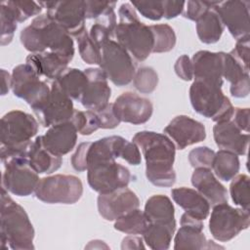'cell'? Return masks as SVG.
Listing matches in <instances>:
<instances>
[{
  "label": "cell",
  "mask_w": 250,
  "mask_h": 250,
  "mask_svg": "<svg viewBox=\"0 0 250 250\" xmlns=\"http://www.w3.org/2000/svg\"><path fill=\"white\" fill-rule=\"evenodd\" d=\"M186 2L184 1H163V9H164V15L163 18L167 20L174 19L181 15L185 9Z\"/></svg>",
  "instance_id": "obj_52"
},
{
  "label": "cell",
  "mask_w": 250,
  "mask_h": 250,
  "mask_svg": "<svg viewBox=\"0 0 250 250\" xmlns=\"http://www.w3.org/2000/svg\"><path fill=\"white\" fill-rule=\"evenodd\" d=\"M10 11L17 22H22L42 11L40 2L34 1H4L2 2Z\"/></svg>",
  "instance_id": "obj_37"
},
{
  "label": "cell",
  "mask_w": 250,
  "mask_h": 250,
  "mask_svg": "<svg viewBox=\"0 0 250 250\" xmlns=\"http://www.w3.org/2000/svg\"><path fill=\"white\" fill-rule=\"evenodd\" d=\"M249 1L229 0L217 1L213 8L236 40L249 36Z\"/></svg>",
  "instance_id": "obj_15"
},
{
  "label": "cell",
  "mask_w": 250,
  "mask_h": 250,
  "mask_svg": "<svg viewBox=\"0 0 250 250\" xmlns=\"http://www.w3.org/2000/svg\"><path fill=\"white\" fill-rule=\"evenodd\" d=\"M189 100L197 113L216 123L229 121L232 117L234 107L223 93L222 87L194 80L189 88Z\"/></svg>",
  "instance_id": "obj_5"
},
{
  "label": "cell",
  "mask_w": 250,
  "mask_h": 250,
  "mask_svg": "<svg viewBox=\"0 0 250 250\" xmlns=\"http://www.w3.org/2000/svg\"><path fill=\"white\" fill-rule=\"evenodd\" d=\"M38 122L29 113L21 110H11L1 118V146L29 147L31 139L38 132Z\"/></svg>",
  "instance_id": "obj_7"
},
{
  "label": "cell",
  "mask_w": 250,
  "mask_h": 250,
  "mask_svg": "<svg viewBox=\"0 0 250 250\" xmlns=\"http://www.w3.org/2000/svg\"><path fill=\"white\" fill-rule=\"evenodd\" d=\"M153 34L152 53H167L176 45V34L174 29L166 23L149 25Z\"/></svg>",
  "instance_id": "obj_34"
},
{
  "label": "cell",
  "mask_w": 250,
  "mask_h": 250,
  "mask_svg": "<svg viewBox=\"0 0 250 250\" xmlns=\"http://www.w3.org/2000/svg\"><path fill=\"white\" fill-rule=\"evenodd\" d=\"M147 224L144 211L137 208L116 219L114 229L127 234H143Z\"/></svg>",
  "instance_id": "obj_33"
},
{
  "label": "cell",
  "mask_w": 250,
  "mask_h": 250,
  "mask_svg": "<svg viewBox=\"0 0 250 250\" xmlns=\"http://www.w3.org/2000/svg\"><path fill=\"white\" fill-rule=\"evenodd\" d=\"M115 5V2L85 1V18L97 20L107 12L114 10Z\"/></svg>",
  "instance_id": "obj_45"
},
{
  "label": "cell",
  "mask_w": 250,
  "mask_h": 250,
  "mask_svg": "<svg viewBox=\"0 0 250 250\" xmlns=\"http://www.w3.org/2000/svg\"><path fill=\"white\" fill-rule=\"evenodd\" d=\"M27 158L30 166L38 174H51L57 171L62 164V156L52 153L43 146L41 136L36 137L32 142Z\"/></svg>",
  "instance_id": "obj_27"
},
{
  "label": "cell",
  "mask_w": 250,
  "mask_h": 250,
  "mask_svg": "<svg viewBox=\"0 0 250 250\" xmlns=\"http://www.w3.org/2000/svg\"><path fill=\"white\" fill-rule=\"evenodd\" d=\"M242 132H249V108L235 107L230 119Z\"/></svg>",
  "instance_id": "obj_51"
},
{
  "label": "cell",
  "mask_w": 250,
  "mask_h": 250,
  "mask_svg": "<svg viewBox=\"0 0 250 250\" xmlns=\"http://www.w3.org/2000/svg\"><path fill=\"white\" fill-rule=\"evenodd\" d=\"M89 142L81 143L71 156V165L74 170L83 172L87 170V149Z\"/></svg>",
  "instance_id": "obj_50"
},
{
  "label": "cell",
  "mask_w": 250,
  "mask_h": 250,
  "mask_svg": "<svg viewBox=\"0 0 250 250\" xmlns=\"http://www.w3.org/2000/svg\"><path fill=\"white\" fill-rule=\"evenodd\" d=\"M84 71L88 77V83L80 103L87 109L100 110L109 104L111 89L107 83L108 79L100 67H89Z\"/></svg>",
  "instance_id": "obj_19"
},
{
  "label": "cell",
  "mask_w": 250,
  "mask_h": 250,
  "mask_svg": "<svg viewBox=\"0 0 250 250\" xmlns=\"http://www.w3.org/2000/svg\"><path fill=\"white\" fill-rule=\"evenodd\" d=\"M78 131L72 121L59 123L49 127L41 136L43 146L52 153L62 156L70 152L77 141Z\"/></svg>",
  "instance_id": "obj_22"
},
{
  "label": "cell",
  "mask_w": 250,
  "mask_h": 250,
  "mask_svg": "<svg viewBox=\"0 0 250 250\" xmlns=\"http://www.w3.org/2000/svg\"><path fill=\"white\" fill-rule=\"evenodd\" d=\"M163 132L174 141L179 149L200 143L206 138L204 125L188 115H178L173 118Z\"/></svg>",
  "instance_id": "obj_18"
},
{
  "label": "cell",
  "mask_w": 250,
  "mask_h": 250,
  "mask_svg": "<svg viewBox=\"0 0 250 250\" xmlns=\"http://www.w3.org/2000/svg\"><path fill=\"white\" fill-rule=\"evenodd\" d=\"M191 62L194 80L223 86V52L198 51L193 55Z\"/></svg>",
  "instance_id": "obj_21"
},
{
  "label": "cell",
  "mask_w": 250,
  "mask_h": 250,
  "mask_svg": "<svg viewBox=\"0 0 250 250\" xmlns=\"http://www.w3.org/2000/svg\"><path fill=\"white\" fill-rule=\"evenodd\" d=\"M203 223L187 213L181 217V228L174 238L175 249H212L222 248L207 240L203 233Z\"/></svg>",
  "instance_id": "obj_20"
},
{
  "label": "cell",
  "mask_w": 250,
  "mask_h": 250,
  "mask_svg": "<svg viewBox=\"0 0 250 250\" xmlns=\"http://www.w3.org/2000/svg\"><path fill=\"white\" fill-rule=\"evenodd\" d=\"M2 75V86H1V95H6L10 89H12V74H10L5 69H1Z\"/></svg>",
  "instance_id": "obj_55"
},
{
  "label": "cell",
  "mask_w": 250,
  "mask_h": 250,
  "mask_svg": "<svg viewBox=\"0 0 250 250\" xmlns=\"http://www.w3.org/2000/svg\"><path fill=\"white\" fill-rule=\"evenodd\" d=\"M240 168V162L238 155L224 149H220L215 152L212 168L217 178L222 181L229 182L234 178Z\"/></svg>",
  "instance_id": "obj_32"
},
{
  "label": "cell",
  "mask_w": 250,
  "mask_h": 250,
  "mask_svg": "<svg viewBox=\"0 0 250 250\" xmlns=\"http://www.w3.org/2000/svg\"><path fill=\"white\" fill-rule=\"evenodd\" d=\"M22 46L33 53L54 52L71 61L74 43L71 35L47 14L37 16L20 35Z\"/></svg>",
  "instance_id": "obj_2"
},
{
  "label": "cell",
  "mask_w": 250,
  "mask_h": 250,
  "mask_svg": "<svg viewBox=\"0 0 250 250\" xmlns=\"http://www.w3.org/2000/svg\"><path fill=\"white\" fill-rule=\"evenodd\" d=\"M25 62L28 63L40 77H45L53 82L67 68L70 61L57 53L47 51L28 55Z\"/></svg>",
  "instance_id": "obj_25"
},
{
  "label": "cell",
  "mask_w": 250,
  "mask_h": 250,
  "mask_svg": "<svg viewBox=\"0 0 250 250\" xmlns=\"http://www.w3.org/2000/svg\"><path fill=\"white\" fill-rule=\"evenodd\" d=\"M132 6L142 16L151 21H159L163 18V1H132Z\"/></svg>",
  "instance_id": "obj_42"
},
{
  "label": "cell",
  "mask_w": 250,
  "mask_h": 250,
  "mask_svg": "<svg viewBox=\"0 0 250 250\" xmlns=\"http://www.w3.org/2000/svg\"><path fill=\"white\" fill-rule=\"evenodd\" d=\"M97 203L100 215L106 221H115L140 206L137 194L127 187L107 193H100Z\"/></svg>",
  "instance_id": "obj_17"
},
{
  "label": "cell",
  "mask_w": 250,
  "mask_h": 250,
  "mask_svg": "<svg viewBox=\"0 0 250 250\" xmlns=\"http://www.w3.org/2000/svg\"><path fill=\"white\" fill-rule=\"evenodd\" d=\"M55 82L71 100L80 102L88 83V77L84 70L67 67Z\"/></svg>",
  "instance_id": "obj_30"
},
{
  "label": "cell",
  "mask_w": 250,
  "mask_h": 250,
  "mask_svg": "<svg viewBox=\"0 0 250 250\" xmlns=\"http://www.w3.org/2000/svg\"><path fill=\"white\" fill-rule=\"evenodd\" d=\"M215 151L207 146H198L188 153V161L195 168H212Z\"/></svg>",
  "instance_id": "obj_43"
},
{
  "label": "cell",
  "mask_w": 250,
  "mask_h": 250,
  "mask_svg": "<svg viewBox=\"0 0 250 250\" xmlns=\"http://www.w3.org/2000/svg\"><path fill=\"white\" fill-rule=\"evenodd\" d=\"M144 239L140 236H136L134 234L126 236L123 240H122V244H121V248L122 249H144L145 245H144Z\"/></svg>",
  "instance_id": "obj_54"
},
{
  "label": "cell",
  "mask_w": 250,
  "mask_h": 250,
  "mask_svg": "<svg viewBox=\"0 0 250 250\" xmlns=\"http://www.w3.org/2000/svg\"><path fill=\"white\" fill-rule=\"evenodd\" d=\"M0 18H1V45L5 46L12 42L15 31L18 27V22L7 9V7L1 3L0 8Z\"/></svg>",
  "instance_id": "obj_41"
},
{
  "label": "cell",
  "mask_w": 250,
  "mask_h": 250,
  "mask_svg": "<svg viewBox=\"0 0 250 250\" xmlns=\"http://www.w3.org/2000/svg\"><path fill=\"white\" fill-rule=\"evenodd\" d=\"M133 142L142 149L146 160V176L156 187H172L176 182L173 168L176 146L165 134L141 131L133 137Z\"/></svg>",
  "instance_id": "obj_1"
},
{
  "label": "cell",
  "mask_w": 250,
  "mask_h": 250,
  "mask_svg": "<svg viewBox=\"0 0 250 250\" xmlns=\"http://www.w3.org/2000/svg\"><path fill=\"white\" fill-rule=\"evenodd\" d=\"M174 69L176 74L185 81H189L193 78L192 62L187 55H183L177 59Z\"/></svg>",
  "instance_id": "obj_47"
},
{
  "label": "cell",
  "mask_w": 250,
  "mask_h": 250,
  "mask_svg": "<svg viewBox=\"0 0 250 250\" xmlns=\"http://www.w3.org/2000/svg\"><path fill=\"white\" fill-rule=\"evenodd\" d=\"M72 123L75 125L79 134L83 136H89L92 133L100 129V122L95 111L86 110H74L71 118Z\"/></svg>",
  "instance_id": "obj_39"
},
{
  "label": "cell",
  "mask_w": 250,
  "mask_h": 250,
  "mask_svg": "<svg viewBox=\"0 0 250 250\" xmlns=\"http://www.w3.org/2000/svg\"><path fill=\"white\" fill-rule=\"evenodd\" d=\"M134 87L141 93H152L158 84V74L150 66H143L136 70L133 78Z\"/></svg>",
  "instance_id": "obj_40"
},
{
  "label": "cell",
  "mask_w": 250,
  "mask_h": 250,
  "mask_svg": "<svg viewBox=\"0 0 250 250\" xmlns=\"http://www.w3.org/2000/svg\"><path fill=\"white\" fill-rule=\"evenodd\" d=\"M250 76L242 79L241 81L230 85L229 91L232 97L234 98H245L249 95L250 91Z\"/></svg>",
  "instance_id": "obj_53"
},
{
  "label": "cell",
  "mask_w": 250,
  "mask_h": 250,
  "mask_svg": "<svg viewBox=\"0 0 250 250\" xmlns=\"http://www.w3.org/2000/svg\"><path fill=\"white\" fill-rule=\"evenodd\" d=\"M120 158L127 161L131 165H139L142 160L139 146L134 142H129L126 140L121 148Z\"/></svg>",
  "instance_id": "obj_48"
},
{
  "label": "cell",
  "mask_w": 250,
  "mask_h": 250,
  "mask_svg": "<svg viewBox=\"0 0 250 250\" xmlns=\"http://www.w3.org/2000/svg\"><path fill=\"white\" fill-rule=\"evenodd\" d=\"M113 109L121 122L140 125L147 122L153 112L151 102L133 92H125L114 101Z\"/></svg>",
  "instance_id": "obj_16"
},
{
  "label": "cell",
  "mask_w": 250,
  "mask_h": 250,
  "mask_svg": "<svg viewBox=\"0 0 250 250\" xmlns=\"http://www.w3.org/2000/svg\"><path fill=\"white\" fill-rule=\"evenodd\" d=\"M176 222L172 223H148L143 232V239L153 250H166L170 247Z\"/></svg>",
  "instance_id": "obj_28"
},
{
  "label": "cell",
  "mask_w": 250,
  "mask_h": 250,
  "mask_svg": "<svg viewBox=\"0 0 250 250\" xmlns=\"http://www.w3.org/2000/svg\"><path fill=\"white\" fill-rule=\"evenodd\" d=\"M34 193L45 203L74 204L82 196L83 185L76 176L58 174L41 178Z\"/></svg>",
  "instance_id": "obj_6"
},
{
  "label": "cell",
  "mask_w": 250,
  "mask_h": 250,
  "mask_svg": "<svg viewBox=\"0 0 250 250\" xmlns=\"http://www.w3.org/2000/svg\"><path fill=\"white\" fill-rule=\"evenodd\" d=\"M246 77H249V69L245 68L231 52H223V78L232 85Z\"/></svg>",
  "instance_id": "obj_36"
},
{
  "label": "cell",
  "mask_w": 250,
  "mask_h": 250,
  "mask_svg": "<svg viewBox=\"0 0 250 250\" xmlns=\"http://www.w3.org/2000/svg\"><path fill=\"white\" fill-rule=\"evenodd\" d=\"M26 62L14 67L12 72V91L14 95L24 100L32 110L40 107L49 98L51 87Z\"/></svg>",
  "instance_id": "obj_10"
},
{
  "label": "cell",
  "mask_w": 250,
  "mask_h": 250,
  "mask_svg": "<svg viewBox=\"0 0 250 250\" xmlns=\"http://www.w3.org/2000/svg\"><path fill=\"white\" fill-rule=\"evenodd\" d=\"M34 229L25 210L14 201L2 188L0 208L1 248L14 250L34 249Z\"/></svg>",
  "instance_id": "obj_3"
},
{
  "label": "cell",
  "mask_w": 250,
  "mask_h": 250,
  "mask_svg": "<svg viewBox=\"0 0 250 250\" xmlns=\"http://www.w3.org/2000/svg\"><path fill=\"white\" fill-rule=\"evenodd\" d=\"M249 39H250L249 36H245L240 39H237L234 49L230 51L232 55L247 69H249Z\"/></svg>",
  "instance_id": "obj_49"
},
{
  "label": "cell",
  "mask_w": 250,
  "mask_h": 250,
  "mask_svg": "<svg viewBox=\"0 0 250 250\" xmlns=\"http://www.w3.org/2000/svg\"><path fill=\"white\" fill-rule=\"evenodd\" d=\"M144 213L148 223L176 222L174 205L166 195L155 194L150 196L146 202Z\"/></svg>",
  "instance_id": "obj_29"
},
{
  "label": "cell",
  "mask_w": 250,
  "mask_h": 250,
  "mask_svg": "<svg viewBox=\"0 0 250 250\" xmlns=\"http://www.w3.org/2000/svg\"><path fill=\"white\" fill-rule=\"evenodd\" d=\"M173 200L185 210V213L204 221L210 213V203L196 189L182 187L171 190Z\"/></svg>",
  "instance_id": "obj_26"
},
{
  "label": "cell",
  "mask_w": 250,
  "mask_h": 250,
  "mask_svg": "<svg viewBox=\"0 0 250 250\" xmlns=\"http://www.w3.org/2000/svg\"><path fill=\"white\" fill-rule=\"evenodd\" d=\"M195 22L196 32L201 42L205 44H213L220 40L225 25L213 8Z\"/></svg>",
  "instance_id": "obj_31"
},
{
  "label": "cell",
  "mask_w": 250,
  "mask_h": 250,
  "mask_svg": "<svg viewBox=\"0 0 250 250\" xmlns=\"http://www.w3.org/2000/svg\"><path fill=\"white\" fill-rule=\"evenodd\" d=\"M74 110L72 100L53 81L49 98L40 107L34 109L33 112L42 126L51 127L59 123L70 121Z\"/></svg>",
  "instance_id": "obj_14"
},
{
  "label": "cell",
  "mask_w": 250,
  "mask_h": 250,
  "mask_svg": "<svg viewBox=\"0 0 250 250\" xmlns=\"http://www.w3.org/2000/svg\"><path fill=\"white\" fill-rule=\"evenodd\" d=\"M131 174L127 167L115 159L103 160L87 168V181L92 189L99 193H107L129 185Z\"/></svg>",
  "instance_id": "obj_12"
},
{
  "label": "cell",
  "mask_w": 250,
  "mask_h": 250,
  "mask_svg": "<svg viewBox=\"0 0 250 250\" xmlns=\"http://www.w3.org/2000/svg\"><path fill=\"white\" fill-rule=\"evenodd\" d=\"M95 112L100 122V128L102 129H113L121 122L114 112L112 104H108L104 108Z\"/></svg>",
  "instance_id": "obj_46"
},
{
  "label": "cell",
  "mask_w": 250,
  "mask_h": 250,
  "mask_svg": "<svg viewBox=\"0 0 250 250\" xmlns=\"http://www.w3.org/2000/svg\"><path fill=\"white\" fill-rule=\"evenodd\" d=\"M40 4L47 9L46 14L70 35L76 37L86 29L85 1H45Z\"/></svg>",
  "instance_id": "obj_13"
},
{
  "label": "cell",
  "mask_w": 250,
  "mask_h": 250,
  "mask_svg": "<svg viewBox=\"0 0 250 250\" xmlns=\"http://www.w3.org/2000/svg\"><path fill=\"white\" fill-rule=\"evenodd\" d=\"M213 136L216 145L221 149L237 155H245L247 153L249 134L242 133L231 120L216 123L213 127Z\"/></svg>",
  "instance_id": "obj_23"
},
{
  "label": "cell",
  "mask_w": 250,
  "mask_h": 250,
  "mask_svg": "<svg viewBox=\"0 0 250 250\" xmlns=\"http://www.w3.org/2000/svg\"><path fill=\"white\" fill-rule=\"evenodd\" d=\"M78 45V50L82 60L89 64L100 65L101 49L93 42L89 35V31L85 29L75 37Z\"/></svg>",
  "instance_id": "obj_38"
},
{
  "label": "cell",
  "mask_w": 250,
  "mask_h": 250,
  "mask_svg": "<svg viewBox=\"0 0 250 250\" xmlns=\"http://www.w3.org/2000/svg\"><path fill=\"white\" fill-rule=\"evenodd\" d=\"M250 225L249 211L233 208L228 202L213 206L209 219V230L212 236L221 242L234 238Z\"/></svg>",
  "instance_id": "obj_8"
},
{
  "label": "cell",
  "mask_w": 250,
  "mask_h": 250,
  "mask_svg": "<svg viewBox=\"0 0 250 250\" xmlns=\"http://www.w3.org/2000/svg\"><path fill=\"white\" fill-rule=\"evenodd\" d=\"M191 184L210 205L228 202V190L217 180L211 169L195 168L191 175Z\"/></svg>",
  "instance_id": "obj_24"
},
{
  "label": "cell",
  "mask_w": 250,
  "mask_h": 250,
  "mask_svg": "<svg viewBox=\"0 0 250 250\" xmlns=\"http://www.w3.org/2000/svg\"><path fill=\"white\" fill-rule=\"evenodd\" d=\"M100 68L116 86H125L133 81L136 73L132 56L117 41L111 39L101 48Z\"/></svg>",
  "instance_id": "obj_9"
},
{
  "label": "cell",
  "mask_w": 250,
  "mask_h": 250,
  "mask_svg": "<svg viewBox=\"0 0 250 250\" xmlns=\"http://www.w3.org/2000/svg\"><path fill=\"white\" fill-rule=\"evenodd\" d=\"M229 186V193L232 201L240 208L248 210L250 206V191H249V177L245 174L236 175L231 179Z\"/></svg>",
  "instance_id": "obj_35"
},
{
  "label": "cell",
  "mask_w": 250,
  "mask_h": 250,
  "mask_svg": "<svg viewBox=\"0 0 250 250\" xmlns=\"http://www.w3.org/2000/svg\"><path fill=\"white\" fill-rule=\"evenodd\" d=\"M119 22L114 36L116 41L138 62L148 58L153 49V34L150 27L142 22L131 3H123L118 10Z\"/></svg>",
  "instance_id": "obj_4"
},
{
  "label": "cell",
  "mask_w": 250,
  "mask_h": 250,
  "mask_svg": "<svg viewBox=\"0 0 250 250\" xmlns=\"http://www.w3.org/2000/svg\"><path fill=\"white\" fill-rule=\"evenodd\" d=\"M2 163V188L18 196H27L35 191L40 179L30 166L27 156L10 158Z\"/></svg>",
  "instance_id": "obj_11"
},
{
  "label": "cell",
  "mask_w": 250,
  "mask_h": 250,
  "mask_svg": "<svg viewBox=\"0 0 250 250\" xmlns=\"http://www.w3.org/2000/svg\"><path fill=\"white\" fill-rule=\"evenodd\" d=\"M217 1H188L186 2L187 8L184 14V17L196 21L199 20L205 13L214 8Z\"/></svg>",
  "instance_id": "obj_44"
}]
</instances>
